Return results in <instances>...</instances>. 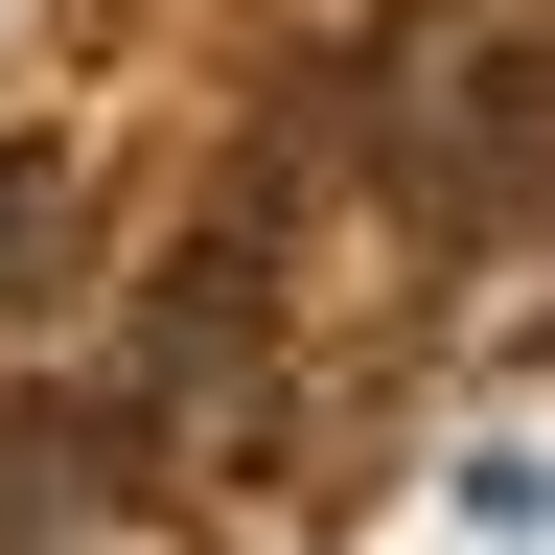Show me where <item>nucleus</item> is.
<instances>
[{
  "instance_id": "obj_1",
  "label": "nucleus",
  "mask_w": 555,
  "mask_h": 555,
  "mask_svg": "<svg viewBox=\"0 0 555 555\" xmlns=\"http://www.w3.org/2000/svg\"><path fill=\"white\" fill-rule=\"evenodd\" d=\"M69 232V139H0V255H47Z\"/></svg>"
}]
</instances>
